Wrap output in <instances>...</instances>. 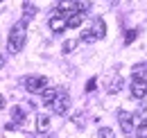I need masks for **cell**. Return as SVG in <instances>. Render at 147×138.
Instances as JSON below:
<instances>
[{
    "label": "cell",
    "mask_w": 147,
    "mask_h": 138,
    "mask_svg": "<svg viewBox=\"0 0 147 138\" xmlns=\"http://www.w3.org/2000/svg\"><path fill=\"white\" fill-rule=\"evenodd\" d=\"M25 41H27V23H25V20H18V23H14L11 30H9V39H7L9 52H11V54L20 52L23 45H25Z\"/></svg>",
    "instance_id": "cell-1"
},
{
    "label": "cell",
    "mask_w": 147,
    "mask_h": 138,
    "mask_svg": "<svg viewBox=\"0 0 147 138\" xmlns=\"http://www.w3.org/2000/svg\"><path fill=\"white\" fill-rule=\"evenodd\" d=\"M23 86L27 88L30 93H43L45 86H48V79H45L43 75H27V77L23 79Z\"/></svg>",
    "instance_id": "cell-2"
},
{
    "label": "cell",
    "mask_w": 147,
    "mask_h": 138,
    "mask_svg": "<svg viewBox=\"0 0 147 138\" xmlns=\"http://www.w3.org/2000/svg\"><path fill=\"white\" fill-rule=\"evenodd\" d=\"M50 106H52V111H55L57 116H66V113L70 111V95L59 88V95L55 97V102L50 104Z\"/></svg>",
    "instance_id": "cell-3"
},
{
    "label": "cell",
    "mask_w": 147,
    "mask_h": 138,
    "mask_svg": "<svg viewBox=\"0 0 147 138\" xmlns=\"http://www.w3.org/2000/svg\"><path fill=\"white\" fill-rule=\"evenodd\" d=\"M57 14H61V16L79 14V2H77V0H59V5H57Z\"/></svg>",
    "instance_id": "cell-4"
},
{
    "label": "cell",
    "mask_w": 147,
    "mask_h": 138,
    "mask_svg": "<svg viewBox=\"0 0 147 138\" xmlns=\"http://www.w3.org/2000/svg\"><path fill=\"white\" fill-rule=\"evenodd\" d=\"M131 95L136 97V100H143L147 95V79H138V77H134L131 79Z\"/></svg>",
    "instance_id": "cell-5"
},
{
    "label": "cell",
    "mask_w": 147,
    "mask_h": 138,
    "mask_svg": "<svg viewBox=\"0 0 147 138\" xmlns=\"http://www.w3.org/2000/svg\"><path fill=\"white\" fill-rule=\"evenodd\" d=\"M134 113H129V111H118V122H120V129L125 131V134H131L134 131Z\"/></svg>",
    "instance_id": "cell-6"
},
{
    "label": "cell",
    "mask_w": 147,
    "mask_h": 138,
    "mask_svg": "<svg viewBox=\"0 0 147 138\" xmlns=\"http://www.w3.org/2000/svg\"><path fill=\"white\" fill-rule=\"evenodd\" d=\"M88 32L95 36V41H97V39H104V36H107V23H104V18H100V16L93 18V27Z\"/></svg>",
    "instance_id": "cell-7"
},
{
    "label": "cell",
    "mask_w": 147,
    "mask_h": 138,
    "mask_svg": "<svg viewBox=\"0 0 147 138\" xmlns=\"http://www.w3.org/2000/svg\"><path fill=\"white\" fill-rule=\"evenodd\" d=\"M25 113H27V106H14V109H11L14 122H11V124H7V129H14V127L23 124V120H25Z\"/></svg>",
    "instance_id": "cell-8"
},
{
    "label": "cell",
    "mask_w": 147,
    "mask_h": 138,
    "mask_svg": "<svg viewBox=\"0 0 147 138\" xmlns=\"http://www.w3.org/2000/svg\"><path fill=\"white\" fill-rule=\"evenodd\" d=\"M48 25H50V30H52V32H63V30H66V16L55 14V16H50Z\"/></svg>",
    "instance_id": "cell-9"
},
{
    "label": "cell",
    "mask_w": 147,
    "mask_h": 138,
    "mask_svg": "<svg viewBox=\"0 0 147 138\" xmlns=\"http://www.w3.org/2000/svg\"><path fill=\"white\" fill-rule=\"evenodd\" d=\"M48 129H50V116L38 113V116H36V131H38V134H45Z\"/></svg>",
    "instance_id": "cell-10"
},
{
    "label": "cell",
    "mask_w": 147,
    "mask_h": 138,
    "mask_svg": "<svg viewBox=\"0 0 147 138\" xmlns=\"http://www.w3.org/2000/svg\"><path fill=\"white\" fill-rule=\"evenodd\" d=\"M122 86H125V79L118 75V77H113V79H111V84H109L107 91H109L111 95H115V93H120V91H122Z\"/></svg>",
    "instance_id": "cell-11"
},
{
    "label": "cell",
    "mask_w": 147,
    "mask_h": 138,
    "mask_svg": "<svg viewBox=\"0 0 147 138\" xmlns=\"http://www.w3.org/2000/svg\"><path fill=\"white\" fill-rule=\"evenodd\" d=\"M57 95H59V88H45V91H43V95H41V97H43V104H45V106H50V104L55 102Z\"/></svg>",
    "instance_id": "cell-12"
},
{
    "label": "cell",
    "mask_w": 147,
    "mask_h": 138,
    "mask_svg": "<svg viewBox=\"0 0 147 138\" xmlns=\"http://www.w3.org/2000/svg\"><path fill=\"white\" fill-rule=\"evenodd\" d=\"M84 20V14H73V16L66 18V27H79Z\"/></svg>",
    "instance_id": "cell-13"
},
{
    "label": "cell",
    "mask_w": 147,
    "mask_h": 138,
    "mask_svg": "<svg viewBox=\"0 0 147 138\" xmlns=\"http://www.w3.org/2000/svg\"><path fill=\"white\" fill-rule=\"evenodd\" d=\"M23 14H25V20H30V18L36 16V7H34L32 2H25V5H23Z\"/></svg>",
    "instance_id": "cell-14"
},
{
    "label": "cell",
    "mask_w": 147,
    "mask_h": 138,
    "mask_svg": "<svg viewBox=\"0 0 147 138\" xmlns=\"http://www.w3.org/2000/svg\"><path fill=\"white\" fill-rule=\"evenodd\" d=\"M134 77L145 79V77H147V64H138V66H134Z\"/></svg>",
    "instance_id": "cell-15"
},
{
    "label": "cell",
    "mask_w": 147,
    "mask_h": 138,
    "mask_svg": "<svg viewBox=\"0 0 147 138\" xmlns=\"http://www.w3.org/2000/svg\"><path fill=\"white\" fill-rule=\"evenodd\" d=\"M136 136H138V138H147V118L136 127Z\"/></svg>",
    "instance_id": "cell-16"
},
{
    "label": "cell",
    "mask_w": 147,
    "mask_h": 138,
    "mask_svg": "<svg viewBox=\"0 0 147 138\" xmlns=\"http://www.w3.org/2000/svg\"><path fill=\"white\" fill-rule=\"evenodd\" d=\"M97 136L100 138H115V131H113L111 127H102V129L97 131Z\"/></svg>",
    "instance_id": "cell-17"
},
{
    "label": "cell",
    "mask_w": 147,
    "mask_h": 138,
    "mask_svg": "<svg viewBox=\"0 0 147 138\" xmlns=\"http://www.w3.org/2000/svg\"><path fill=\"white\" fill-rule=\"evenodd\" d=\"M138 36V30H129L127 34H125V45H129V43H134V39Z\"/></svg>",
    "instance_id": "cell-18"
},
{
    "label": "cell",
    "mask_w": 147,
    "mask_h": 138,
    "mask_svg": "<svg viewBox=\"0 0 147 138\" xmlns=\"http://www.w3.org/2000/svg\"><path fill=\"white\" fill-rule=\"evenodd\" d=\"M77 43H79V41H75V39H73V41H66V43H63V48H61V50H63V52H73L75 48H77Z\"/></svg>",
    "instance_id": "cell-19"
},
{
    "label": "cell",
    "mask_w": 147,
    "mask_h": 138,
    "mask_svg": "<svg viewBox=\"0 0 147 138\" xmlns=\"http://www.w3.org/2000/svg\"><path fill=\"white\" fill-rule=\"evenodd\" d=\"M82 41H84V43H95V36H93L91 32H84V34H82Z\"/></svg>",
    "instance_id": "cell-20"
},
{
    "label": "cell",
    "mask_w": 147,
    "mask_h": 138,
    "mask_svg": "<svg viewBox=\"0 0 147 138\" xmlns=\"http://www.w3.org/2000/svg\"><path fill=\"white\" fill-rule=\"evenodd\" d=\"M73 122L77 124V127H84V124H82V122H84V116H82V113H75V116H73Z\"/></svg>",
    "instance_id": "cell-21"
},
{
    "label": "cell",
    "mask_w": 147,
    "mask_h": 138,
    "mask_svg": "<svg viewBox=\"0 0 147 138\" xmlns=\"http://www.w3.org/2000/svg\"><path fill=\"white\" fill-rule=\"evenodd\" d=\"M95 84H97V79H95V77L88 79V84H86V93H93V91H95Z\"/></svg>",
    "instance_id": "cell-22"
},
{
    "label": "cell",
    "mask_w": 147,
    "mask_h": 138,
    "mask_svg": "<svg viewBox=\"0 0 147 138\" xmlns=\"http://www.w3.org/2000/svg\"><path fill=\"white\" fill-rule=\"evenodd\" d=\"M102 2H104V7H115L120 0H102Z\"/></svg>",
    "instance_id": "cell-23"
},
{
    "label": "cell",
    "mask_w": 147,
    "mask_h": 138,
    "mask_svg": "<svg viewBox=\"0 0 147 138\" xmlns=\"http://www.w3.org/2000/svg\"><path fill=\"white\" fill-rule=\"evenodd\" d=\"M5 106H7V102H5V97L0 95V109H5Z\"/></svg>",
    "instance_id": "cell-24"
},
{
    "label": "cell",
    "mask_w": 147,
    "mask_h": 138,
    "mask_svg": "<svg viewBox=\"0 0 147 138\" xmlns=\"http://www.w3.org/2000/svg\"><path fill=\"white\" fill-rule=\"evenodd\" d=\"M2 66H5V54L0 52V68H2Z\"/></svg>",
    "instance_id": "cell-25"
},
{
    "label": "cell",
    "mask_w": 147,
    "mask_h": 138,
    "mask_svg": "<svg viewBox=\"0 0 147 138\" xmlns=\"http://www.w3.org/2000/svg\"><path fill=\"white\" fill-rule=\"evenodd\" d=\"M0 2H2V0H0Z\"/></svg>",
    "instance_id": "cell-26"
},
{
    "label": "cell",
    "mask_w": 147,
    "mask_h": 138,
    "mask_svg": "<svg viewBox=\"0 0 147 138\" xmlns=\"http://www.w3.org/2000/svg\"><path fill=\"white\" fill-rule=\"evenodd\" d=\"M50 138H52V136H50Z\"/></svg>",
    "instance_id": "cell-27"
}]
</instances>
